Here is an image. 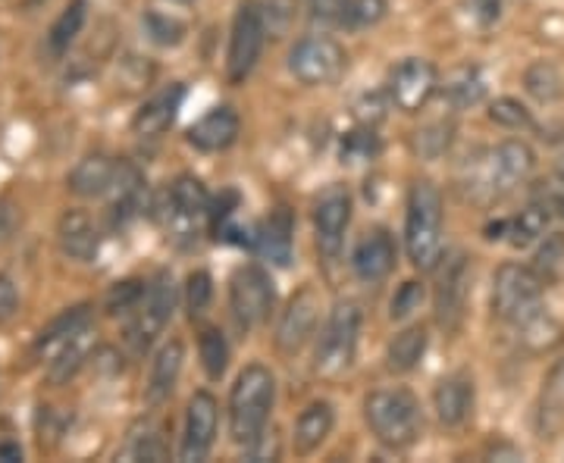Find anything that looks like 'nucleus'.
Returning <instances> with one entry per match:
<instances>
[{
	"label": "nucleus",
	"mask_w": 564,
	"mask_h": 463,
	"mask_svg": "<svg viewBox=\"0 0 564 463\" xmlns=\"http://www.w3.org/2000/svg\"><path fill=\"white\" fill-rule=\"evenodd\" d=\"M404 251L414 269H436L443 261V191L430 179H417L408 191Z\"/></svg>",
	"instance_id": "f257e3e1"
},
{
	"label": "nucleus",
	"mask_w": 564,
	"mask_h": 463,
	"mask_svg": "<svg viewBox=\"0 0 564 463\" xmlns=\"http://www.w3.org/2000/svg\"><path fill=\"white\" fill-rule=\"evenodd\" d=\"M276 401V379L263 363H251L239 373L229 392V436L232 442L254 444L270 423V410Z\"/></svg>",
	"instance_id": "f03ea898"
},
{
	"label": "nucleus",
	"mask_w": 564,
	"mask_h": 463,
	"mask_svg": "<svg viewBox=\"0 0 564 463\" xmlns=\"http://www.w3.org/2000/svg\"><path fill=\"white\" fill-rule=\"evenodd\" d=\"M364 420L377 442L404 451L421 439L423 414L417 398L408 388H377L364 401Z\"/></svg>",
	"instance_id": "7ed1b4c3"
},
{
	"label": "nucleus",
	"mask_w": 564,
	"mask_h": 463,
	"mask_svg": "<svg viewBox=\"0 0 564 463\" xmlns=\"http://www.w3.org/2000/svg\"><path fill=\"white\" fill-rule=\"evenodd\" d=\"M358 335H361V310L358 304L339 301L333 307L329 320L323 326L321 344L314 354V373L321 379H339L348 373L358 354Z\"/></svg>",
	"instance_id": "20e7f679"
},
{
	"label": "nucleus",
	"mask_w": 564,
	"mask_h": 463,
	"mask_svg": "<svg viewBox=\"0 0 564 463\" xmlns=\"http://www.w3.org/2000/svg\"><path fill=\"white\" fill-rule=\"evenodd\" d=\"M543 279L521 263H502L492 279V317L518 326L543 307Z\"/></svg>",
	"instance_id": "39448f33"
},
{
	"label": "nucleus",
	"mask_w": 564,
	"mask_h": 463,
	"mask_svg": "<svg viewBox=\"0 0 564 463\" xmlns=\"http://www.w3.org/2000/svg\"><path fill=\"white\" fill-rule=\"evenodd\" d=\"M263 38H267V25H263L261 7L254 0H245L236 10L229 54H226V76L232 85H242L254 73V66L261 60Z\"/></svg>",
	"instance_id": "423d86ee"
},
{
	"label": "nucleus",
	"mask_w": 564,
	"mask_h": 463,
	"mask_svg": "<svg viewBox=\"0 0 564 463\" xmlns=\"http://www.w3.org/2000/svg\"><path fill=\"white\" fill-rule=\"evenodd\" d=\"M345 47L329 35H307L289 51V73L302 85H329L345 73Z\"/></svg>",
	"instance_id": "0eeeda50"
},
{
	"label": "nucleus",
	"mask_w": 564,
	"mask_h": 463,
	"mask_svg": "<svg viewBox=\"0 0 564 463\" xmlns=\"http://www.w3.org/2000/svg\"><path fill=\"white\" fill-rule=\"evenodd\" d=\"M276 301V288L270 273L261 266H239L229 279V307L242 329H254L270 317Z\"/></svg>",
	"instance_id": "6e6552de"
},
{
	"label": "nucleus",
	"mask_w": 564,
	"mask_h": 463,
	"mask_svg": "<svg viewBox=\"0 0 564 463\" xmlns=\"http://www.w3.org/2000/svg\"><path fill=\"white\" fill-rule=\"evenodd\" d=\"M176 283L170 273H158L154 283L148 285V291L141 295L135 317L129 326V342L135 344V351H144L166 329V322L173 320L176 310Z\"/></svg>",
	"instance_id": "1a4fd4ad"
},
{
	"label": "nucleus",
	"mask_w": 564,
	"mask_h": 463,
	"mask_svg": "<svg viewBox=\"0 0 564 463\" xmlns=\"http://www.w3.org/2000/svg\"><path fill=\"white\" fill-rule=\"evenodd\" d=\"M440 88V69L423 57L402 60L389 76V98L402 113H417Z\"/></svg>",
	"instance_id": "9d476101"
},
{
	"label": "nucleus",
	"mask_w": 564,
	"mask_h": 463,
	"mask_svg": "<svg viewBox=\"0 0 564 463\" xmlns=\"http://www.w3.org/2000/svg\"><path fill=\"white\" fill-rule=\"evenodd\" d=\"M351 195L345 188H329L323 191V198L317 201V210H314V242H317V251H321L323 261H336L343 254L345 232L351 225Z\"/></svg>",
	"instance_id": "9b49d317"
},
{
	"label": "nucleus",
	"mask_w": 564,
	"mask_h": 463,
	"mask_svg": "<svg viewBox=\"0 0 564 463\" xmlns=\"http://www.w3.org/2000/svg\"><path fill=\"white\" fill-rule=\"evenodd\" d=\"M317 320H321V295L311 285H304L282 310L280 326H276V351L282 357L302 354V348L311 342V335L317 329Z\"/></svg>",
	"instance_id": "f8f14e48"
},
{
	"label": "nucleus",
	"mask_w": 564,
	"mask_h": 463,
	"mask_svg": "<svg viewBox=\"0 0 564 463\" xmlns=\"http://www.w3.org/2000/svg\"><path fill=\"white\" fill-rule=\"evenodd\" d=\"M220 404L210 392H195L185 407V429H182V461H204L217 439Z\"/></svg>",
	"instance_id": "ddd939ff"
},
{
	"label": "nucleus",
	"mask_w": 564,
	"mask_h": 463,
	"mask_svg": "<svg viewBox=\"0 0 564 463\" xmlns=\"http://www.w3.org/2000/svg\"><path fill=\"white\" fill-rule=\"evenodd\" d=\"M467 291H470V263L462 251L445 257L440 285H436V322L445 332L458 329L467 307Z\"/></svg>",
	"instance_id": "4468645a"
},
{
	"label": "nucleus",
	"mask_w": 564,
	"mask_h": 463,
	"mask_svg": "<svg viewBox=\"0 0 564 463\" xmlns=\"http://www.w3.org/2000/svg\"><path fill=\"white\" fill-rule=\"evenodd\" d=\"M239 129H242L239 113H236L232 107L223 103V107L207 110L202 120L188 129V144H192L195 151H202V154H220V151L236 144Z\"/></svg>",
	"instance_id": "2eb2a0df"
},
{
	"label": "nucleus",
	"mask_w": 564,
	"mask_h": 463,
	"mask_svg": "<svg viewBox=\"0 0 564 463\" xmlns=\"http://www.w3.org/2000/svg\"><path fill=\"white\" fill-rule=\"evenodd\" d=\"M392 266H395V242H392V235L386 229L367 232L361 242H358V247H355V254H351L355 276L361 283L377 285L383 283L386 276L392 273Z\"/></svg>",
	"instance_id": "dca6fc26"
},
{
	"label": "nucleus",
	"mask_w": 564,
	"mask_h": 463,
	"mask_svg": "<svg viewBox=\"0 0 564 463\" xmlns=\"http://www.w3.org/2000/svg\"><path fill=\"white\" fill-rule=\"evenodd\" d=\"M433 407L440 423L455 429V426L467 423V417L474 414V379L470 373H452L433 392Z\"/></svg>",
	"instance_id": "f3484780"
},
{
	"label": "nucleus",
	"mask_w": 564,
	"mask_h": 463,
	"mask_svg": "<svg viewBox=\"0 0 564 463\" xmlns=\"http://www.w3.org/2000/svg\"><path fill=\"white\" fill-rule=\"evenodd\" d=\"M210 213V195L202 179L182 173L170 188V220L176 229H195V222Z\"/></svg>",
	"instance_id": "a211bd4d"
},
{
	"label": "nucleus",
	"mask_w": 564,
	"mask_h": 463,
	"mask_svg": "<svg viewBox=\"0 0 564 463\" xmlns=\"http://www.w3.org/2000/svg\"><path fill=\"white\" fill-rule=\"evenodd\" d=\"M185 101V85H170V88H163L161 95H154L151 101L141 107L139 113H135V120H132V132L141 135V139H158L161 132H166L176 117H180V107Z\"/></svg>",
	"instance_id": "6ab92c4d"
},
{
	"label": "nucleus",
	"mask_w": 564,
	"mask_h": 463,
	"mask_svg": "<svg viewBox=\"0 0 564 463\" xmlns=\"http://www.w3.org/2000/svg\"><path fill=\"white\" fill-rule=\"evenodd\" d=\"M57 242L61 251L73 261H91L101 247V235L95 220L85 210H66L57 222Z\"/></svg>",
	"instance_id": "aec40b11"
},
{
	"label": "nucleus",
	"mask_w": 564,
	"mask_h": 463,
	"mask_svg": "<svg viewBox=\"0 0 564 463\" xmlns=\"http://www.w3.org/2000/svg\"><path fill=\"white\" fill-rule=\"evenodd\" d=\"M489 157H492V166H496V176H499L505 195H511L536 169V154L521 139H508V142L489 147Z\"/></svg>",
	"instance_id": "412c9836"
},
{
	"label": "nucleus",
	"mask_w": 564,
	"mask_h": 463,
	"mask_svg": "<svg viewBox=\"0 0 564 463\" xmlns=\"http://www.w3.org/2000/svg\"><path fill=\"white\" fill-rule=\"evenodd\" d=\"M85 329H91V307L79 304L63 310L57 320H51L41 329L39 342H35V354L39 357H54L57 351H63L73 339H79Z\"/></svg>",
	"instance_id": "4be33fe9"
},
{
	"label": "nucleus",
	"mask_w": 564,
	"mask_h": 463,
	"mask_svg": "<svg viewBox=\"0 0 564 463\" xmlns=\"http://www.w3.org/2000/svg\"><path fill=\"white\" fill-rule=\"evenodd\" d=\"M117 163L110 161V157H104V154H88V157H82L76 166H73V173H69V191L73 195H79V198H101V195H110V188H113V181H117Z\"/></svg>",
	"instance_id": "5701e85b"
},
{
	"label": "nucleus",
	"mask_w": 564,
	"mask_h": 463,
	"mask_svg": "<svg viewBox=\"0 0 564 463\" xmlns=\"http://www.w3.org/2000/svg\"><path fill=\"white\" fill-rule=\"evenodd\" d=\"M182 363H185V344L180 339H170L151 361V376H148V404H163L180 383Z\"/></svg>",
	"instance_id": "b1692460"
},
{
	"label": "nucleus",
	"mask_w": 564,
	"mask_h": 463,
	"mask_svg": "<svg viewBox=\"0 0 564 463\" xmlns=\"http://www.w3.org/2000/svg\"><path fill=\"white\" fill-rule=\"evenodd\" d=\"M254 247L263 261L273 266H289L292 263V213L280 207L273 210L254 235Z\"/></svg>",
	"instance_id": "393cba45"
},
{
	"label": "nucleus",
	"mask_w": 564,
	"mask_h": 463,
	"mask_svg": "<svg viewBox=\"0 0 564 463\" xmlns=\"http://www.w3.org/2000/svg\"><path fill=\"white\" fill-rule=\"evenodd\" d=\"M536 429L543 439H555L564 429V357L555 361L543 379V392L536 401Z\"/></svg>",
	"instance_id": "a878e982"
},
{
	"label": "nucleus",
	"mask_w": 564,
	"mask_h": 463,
	"mask_svg": "<svg viewBox=\"0 0 564 463\" xmlns=\"http://www.w3.org/2000/svg\"><path fill=\"white\" fill-rule=\"evenodd\" d=\"M333 423H336V414H333V404L314 401L307 404L295 423V451L299 454H314L333 432Z\"/></svg>",
	"instance_id": "bb28decb"
},
{
	"label": "nucleus",
	"mask_w": 564,
	"mask_h": 463,
	"mask_svg": "<svg viewBox=\"0 0 564 463\" xmlns=\"http://www.w3.org/2000/svg\"><path fill=\"white\" fill-rule=\"evenodd\" d=\"M518 342L524 344V351H530V354L555 351L564 342V326L545 307H540L527 320L518 322Z\"/></svg>",
	"instance_id": "cd10ccee"
},
{
	"label": "nucleus",
	"mask_w": 564,
	"mask_h": 463,
	"mask_svg": "<svg viewBox=\"0 0 564 463\" xmlns=\"http://www.w3.org/2000/svg\"><path fill=\"white\" fill-rule=\"evenodd\" d=\"M426 344H430L426 326H408L386 348V366L392 373H411V370H417L423 354H426Z\"/></svg>",
	"instance_id": "c85d7f7f"
},
{
	"label": "nucleus",
	"mask_w": 564,
	"mask_h": 463,
	"mask_svg": "<svg viewBox=\"0 0 564 463\" xmlns=\"http://www.w3.org/2000/svg\"><path fill=\"white\" fill-rule=\"evenodd\" d=\"M552 220V203H530L514 220H505V235L511 247H527L536 239H545Z\"/></svg>",
	"instance_id": "c756f323"
},
{
	"label": "nucleus",
	"mask_w": 564,
	"mask_h": 463,
	"mask_svg": "<svg viewBox=\"0 0 564 463\" xmlns=\"http://www.w3.org/2000/svg\"><path fill=\"white\" fill-rule=\"evenodd\" d=\"M524 91L536 103H558L564 98V76L555 63H530L524 69Z\"/></svg>",
	"instance_id": "7c9ffc66"
},
{
	"label": "nucleus",
	"mask_w": 564,
	"mask_h": 463,
	"mask_svg": "<svg viewBox=\"0 0 564 463\" xmlns=\"http://www.w3.org/2000/svg\"><path fill=\"white\" fill-rule=\"evenodd\" d=\"M443 91L445 101L452 103L455 110H467V107H477L486 98V81L477 66H462L445 79Z\"/></svg>",
	"instance_id": "2f4dec72"
},
{
	"label": "nucleus",
	"mask_w": 564,
	"mask_h": 463,
	"mask_svg": "<svg viewBox=\"0 0 564 463\" xmlns=\"http://www.w3.org/2000/svg\"><path fill=\"white\" fill-rule=\"evenodd\" d=\"M85 20H88V0H73L61 16H57V22L51 25V32H47V51L54 57H63L73 47V41L79 38Z\"/></svg>",
	"instance_id": "473e14b6"
},
{
	"label": "nucleus",
	"mask_w": 564,
	"mask_h": 463,
	"mask_svg": "<svg viewBox=\"0 0 564 463\" xmlns=\"http://www.w3.org/2000/svg\"><path fill=\"white\" fill-rule=\"evenodd\" d=\"M88 354H91V329H85L79 339H73L63 351L54 354V361L47 366V379H51V385L69 383V379L82 370V363L88 361Z\"/></svg>",
	"instance_id": "72a5a7b5"
},
{
	"label": "nucleus",
	"mask_w": 564,
	"mask_h": 463,
	"mask_svg": "<svg viewBox=\"0 0 564 463\" xmlns=\"http://www.w3.org/2000/svg\"><path fill=\"white\" fill-rule=\"evenodd\" d=\"M198 354H202V366L207 373V379H223L226 366H229V344L223 339V332L217 326H204L198 335Z\"/></svg>",
	"instance_id": "f704fd0d"
},
{
	"label": "nucleus",
	"mask_w": 564,
	"mask_h": 463,
	"mask_svg": "<svg viewBox=\"0 0 564 463\" xmlns=\"http://www.w3.org/2000/svg\"><path fill=\"white\" fill-rule=\"evenodd\" d=\"M562 266H564V232H545V242L543 247L536 251V263H533V269L540 273V279H543V283H552V279H558Z\"/></svg>",
	"instance_id": "c9c22d12"
},
{
	"label": "nucleus",
	"mask_w": 564,
	"mask_h": 463,
	"mask_svg": "<svg viewBox=\"0 0 564 463\" xmlns=\"http://www.w3.org/2000/svg\"><path fill=\"white\" fill-rule=\"evenodd\" d=\"M489 120L496 122V125H502V129H511V132L533 129L530 110H527L521 101H514V98H499V101H492V107H489Z\"/></svg>",
	"instance_id": "e433bc0d"
},
{
	"label": "nucleus",
	"mask_w": 564,
	"mask_h": 463,
	"mask_svg": "<svg viewBox=\"0 0 564 463\" xmlns=\"http://www.w3.org/2000/svg\"><path fill=\"white\" fill-rule=\"evenodd\" d=\"M210 298H214V279L207 269H195L188 273L185 279V307L192 317H202L204 310L210 307Z\"/></svg>",
	"instance_id": "4c0bfd02"
},
{
	"label": "nucleus",
	"mask_w": 564,
	"mask_h": 463,
	"mask_svg": "<svg viewBox=\"0 0 564 463\" xmlns=\"http://www.w3.org/2000/svg\"><path fill=\"white\" fill-rule=\"evenodd\" d=\"M448 144H452V122H433V125L421 129L417 139H414L417 154H423L426 161L443 157L445 151H448Z\"/></svg>",
	"instance_id": "58836bf2"
},
{
	"label": "nucleus",
	"mask_w": 564,
	"mask_h": 463,
	"mask_svg": "<svg viewBox=\"0 0 564 463\" xmlns=\"http://www.w3.org/2000/svg\"><path fill=\"white\" fill-rule=\"evenodd\" d=\"M144 29H148V35L154 44H161V47H176L182 38H185V25L180 20H173V16H163V13H144Z\"/></svg>",
	"instance_id": "ea45409f"
},
{
	"label": "nucleus",
	"mask_w": 564,
	"mask_h": 463,
	"mask_svg": "<svg viewBox=\"0 0 564 463\" xmlns=\"http://www.w3.org/2000/svg\"><path fill=\"white\" fill-rule=\"evenodd\" d=\"M386 10H389L386 0H348L345 20H348V25H355V29H367V25H377V22L383 20Z\"/></svg>",
	"instance_id": "a19ab883"
},
{
	"label": "nucleus",
	"mask_w": 564,
	"mask_h": 463,
	"mask_svg": "<svg viewBox=\"0 0 564 463\" xmlns=\"http://www.w3.org/2000/svg\"><path fill=\"white\" fill-rule=\"evenodd\" d=\"M144 295V285L135 283V279H126V283H117L107 295V310L110 313H122V310H135Z\"/></svg>",
	"instance_id": "79ce46f5"
},
{
	"label": "nucleus",
	"mask_w": 564,
	"mask_h": 463,
	"mask_svg": "<svg viewBox=\"0 0 564 463\" xmlns=\"http://www.w3.org/2000/svg\"><path fill=\"white\" fill-rule=\"evenodd\" d=\"M423 304V285L421 283H404L399 291H395V298H392V320H404V317H411L414 310H421Z\"/></svg>",
	"instance_id": "37998d69"
},
{
	"label": "nucleus",
	"mask_w": 564,
	"mask_h": 463,
	"mask_svg": "<svg viewBox=\"0 0 564 463\" xmlns=\"http://www.w3.org/2000/svg\"><path fill=\"white\" fill-rule=\"evenodd\" d=\"M17 310H20V291H17L10 276H0V326L13 320Z\"/></svg>",
	"instance_id": "c03bdc74"
},
{
	"label": "nucleus",
	"mask_w": 564,
	"mask_h": 463,
	"mask_svg": "<svg viewBox=\"0 0 564 463\" xmlns=\"http://www.w3.org/2000/svg\"><path fill=\"white\" fill-rule=\"evenodd\" d=\"M464 10L480 25H492L502 16V0H464Z\"/></svg>",
	"instance_id": "a18cd8bd"
},
{
	"label": "nucleus",
	"mask_w": 564,
	"mask_h": 463,
	"mask_svg": "<svg viewBox=\"0 0 564 463\" xmlns=\"http://www.w3.org/2000/svg\"><path fill=\"white\" fill-rule=\"evenodd\" d=\"M377 151V139H373V132H358V135H351L343 147V157L348 161H367L370 154Z\"/></svg>",
	"instance_id": "49530a36"
},
{
	"label": "nucleus",
	"mask_w": 564,
	"mask_h": 463,
	"mask_svg": "<svg viewBox=\"0 0 564 463\" xmlns=\"http://www.w3.org/2000/svg\"><path fill=\"white\" fill-rule=\"evenodd\" d=\"M311 13L323 22H345L348 0H311Z\"/></svg>",
	"instance_id": "de8ad7c7"
},
{
	"label": "nucleus",
	"mask_w": 564,
	"mask_h": 463,
	"mask_svg": "<svg viewBox=\"0 0 564 463\" xmlns=\"http://www.w3.org/2000/svg\"><path fill=\"white\" fill-rule=\"evenodd\" d=\"M555 169H558V176H562L564 181V139L555 144Z\"/></svg>",
	"instance_id": "09e8293b"
},
{
	"label": "nucleus",
	"mask_w": 564,
	"mask_h": 463,
	"mask_svg": "<svg viewBox=\"0 0 564 463\" xmlns=\"http://www.w3.org/2000/svg\"><path fill=\"white\" fill-rule=\"evenodd\" d=\"M549 203H552V210H558V213L564 217V191H562V195H555V198H552Z\"/></svg>",
	"instance_id": "8fccbe9b"
},
{
	"label": "nucleus",
	"mask_w": 564,
	"mask_h": 463,
	"mask_svg": "<svg viewBox=\"0 0 564 463\" xmlns=\"http://www.w3.org/2000/svg\"><path fill=\"white\" fill-rule=\"evenodd\" d=\"M0 229H3V225H0Z\"/></svg>",
	"instance_id": "3c124183"
}]
</instances>
